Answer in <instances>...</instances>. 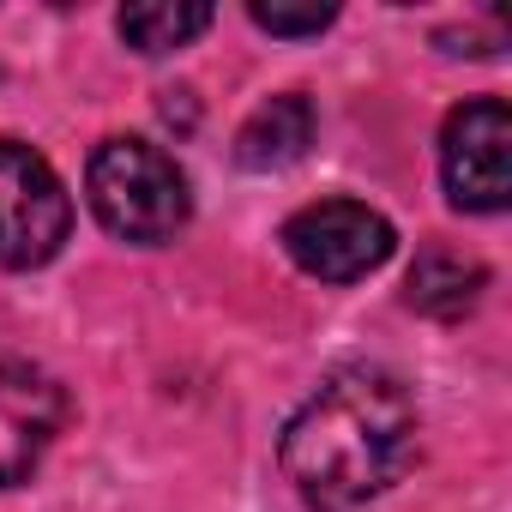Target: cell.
Segmentation results:
<instances>
[{
	"instance_id": "6da1fadb",
	"label": "cell",
	"mask_w": 512,
	"mask_h": 512,
	"mask_svg": "<svg viewBox=\"0 0 512 512\" xmlns=\"http://www.w3.org/2000/svg\"><path fill=\"white\" fill-rule=\"evenodd\" d=\"M416 404L386 368L332 374L284 428V476L314 512H350L416 464Z\"/></svg>"
},
{
	"instance_id": "7a4b0ae2",
	"label": "cell",
	"mask_w": 512,
	"mask_h": 512,
	"mask_svg": "<svg viewBox=\"0 0 512 512\" xmlns=\"http://www.w3.org/2000/svg\"><path fill=\"white\" fill-rule=\"evenodd\" d=\"M85 199L109 235L139 241V247L169 241L193 211L181 163L151 139H103L85 169Z\"/></svg>"
},
{
	"instance_id": "3957f363",
	"label": "cell",
	"mask_w": 512,
	"mask_h": 512,
	"mask_svg": "<svg viewBox=\"0 0 512 512\" xmlns=\"http://www.w3.org/2000/svg\"><path fill=\"white\" fill-rule=\"evenodd\" d=\"M73 229V199L43 151L0 139V266L31 272L49 266Z\"/></svg>"
},
{
	"instance_id": "277c9868",
	"label": "cell",
	"mask_w": 512,
	"mask_h": 512,
	"mask_svg": "<svg viewBox=\"0 0 512 512\" xmlns=\"http://www.w3.org/2000/svg\"><path fill=\"white\" fill-rule=\"evenodd\" d=\"M392 223L362 199H320L284 223V253L320 284H356L392 260Z\"/></svg>"
},
{
	"instance_id": "5b68a950",
	"label": "cell",
	"mask_w": 512,
	"mask_h": 512,
	"mask_svg": "<svg viewBox=\"0 0 512 512\" xmlns=\"http://www.w3.org/2000/svg\"><path fill=\"white\" fill-rule=\"evenodd\" d=\"M440 175L458 211H506L512 199V115L500 97L452 109L440 133Z\"/></svg>"
},
{
	"instance_id": "8992f818",
	"label": "cell",
	"mask_w": 512,
	"mask_h": 512,
	"mask_svg": "<svg viewBox=\"0 0 512 512\" xmlns=\"http://www.w3.org/2000/svg\"><path fill=\"white\" fill-rule=\"evenodd\" d=\"M61 422H67V392L49 374L25 362H0V488L25 482L43 464Z\"/></svg>"
},
{
	"instance_id": "52a82bcc",
	"label": "cell",
	"mask_w": 512,
	"mask_h": 512,
	"mask_svg": "<svg viewBox=\"0 0 512 512\" xmlns=\"http://www.w3.org/2000/svg\"><path fill=\"white\" fill-rule=\"evenodd\" d=\"M314 133H320L314 103H308L302 91H284V97L260 103V109L241 121V133H235V163H241V169H260V175H266V169H290V163L308 157Z\"/></svg>"
},
{
	"instance_id": "ba28073f",
	"label": "cell",
	"mask_w": 512,
	"mask_h": 512,
	"mask_svg": "<svg viewBox=\"0 0 512 512\" xmlns=\"http://www.w3.org/2000/svg\"><path fill=\"white\" fill-rule=\"evenodd\" d=\"M482 266L476 260H464V253H440V247H428L422 260L410 266V308H422V314H434V320H458V314H470L476 308V296H482Z\"/></svg>"
},
{
	"instance_id": "9c48e42d",
	"label": "cell",
	"mask_w": 512,
	"mask_h": 512,
	"mask_svg": "<svg viewBox=\"0 0 512 512\" xmlns=\"http://www.w3.org/2000/svg\"><path fill=\"white\" fill-rule=\"evenodd\" d=\"M115 25L139 55H169L211 25V7H199V0H151V7H127Z\"/></svg>"
},
{
	"instance_id": "30bf717a",
	"label": "cell",
	"mask_w": 512,
	"mask_h": 512,
	"mask_svg": "<svg viewBox=\"0 0 512 512\" xmlns=\"http://www.w3.org/2000/svg\"><path fill=\"white\" fill-rule=\"evenodd\" d=\"M247 13H253V25L272 31V37H320L338 19V7H260V0H253Z\"/></svg>"
}]
</instances>
